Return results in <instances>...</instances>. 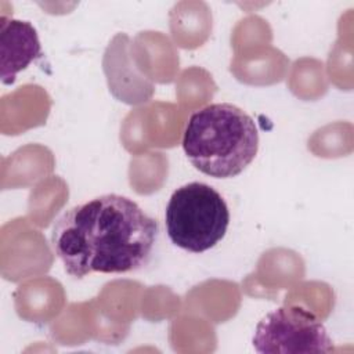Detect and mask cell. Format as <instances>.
Here are the masks:
<instances>
[{
    "label": "cell",
    "mask_w": 354,
    "mask_h": 354,
    "mask_svg": "<svg viewBox=\"0 0 354 354\" xmlns=\"http://www.w3.org/2000/svg\"><path fill=\"white\" fill-rule=\"evenodd\" d=\"M159 225L133 199L105 194L66 210L53 225L51 246L73 278L122 274L151 259Z\"/></svg>",
    "instance_id": "1"
},
{
    "label": "cell",
    "mask_w": 354,
    "mask_h": 354,
    "mask_svg": "<svg viewBox=\"0 0 354 354\" xmlns=\"http://www.w3.org/2000/svg\"><path fill=\"white\" fill-rule=\"evenodd\" d=\"M183 149L195 169L214 178L241 174L256 158L259 131L243 109L228 102L195 111L185 126Z\"/></svg>",
    "instance_id": "2"
},
{
    "label": "cell",
    "mask_w": 354,
    "mask_h": 354,
    "mask_svg": "<svg viewBox=\"0 0 354 354\" xmlns=\"http://www.w3.org/2000/svg\"><path fill=\"white\" fill-rule=\"evenodd\" d=\"M230 224L228 206L218 191L194 181L178 187L165 210L166 232L171 243L191 253L214 248Z\"/></svg>",
    "instance_id": "3"
},
{
    "label": "cell",
    "mask_w": 354,
    "mask_h": 354,
    "mask_svg": "<svg viewBox=\"0 0 354 354\" xmlns=\"http://www.w3.org/2000/svg\"><path fill=\"white\" fill-rule=\"evenodd\" d=\"M261 354L329 353L332 339L322 321L301 306H282L259 321L252 339Z\"/></svg>",
    "instance_id": "4"
},
{
    "label": "cell",
    "mask_w": 354,
    "mask_h": 354,
    "mask_svg": "<svg viewBox=\"0 0 354 354\" xmlns=\"http://www.w3.org/2000/svg\"><path fill=\"white\" fill-rule=\"evenodd\" d=\"M41 57L39 35L28 21L1 17L0 19V76L12 84L17 73Z\"/></svg>",
    "instance_id": "5"
}]
</instances>
